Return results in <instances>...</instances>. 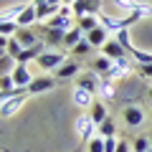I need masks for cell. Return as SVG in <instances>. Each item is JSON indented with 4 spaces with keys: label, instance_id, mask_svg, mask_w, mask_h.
<instances>
[{
    "label": "cell",
    "instance_id": "6da1fadb",
    "mask_svg": "<svg viewBox=\"0 0 152 152\" xmlns=\"http://www.w3.org/2000/svg\"><path fill=\"white\" fill-rule=\"evenodd\" d=\"M36 64H38V69H43V71H58L61 66L66 64V56L61 53L58 48H46L43 53L36 58Z\"/></svg>",
    "mask_w": 152,
    "mask_h": 152
},
{
    "label": "cell",
    "instance_id": "d4e9b609",
    "mask_svg": "<svg viewBox=\"0 0 152 152\" xmlns=\"http://www.w3.org/2000/svg\"><path fill=\"white\" fill-rule=\"evenodd\" d=\"M5 53H10L13 58H18V56L23 53V46H20V41H18L15 36H13L10 41H8V51H5Z\"/></svg>",
    "mask_w": 152,
    "mask_h": 152
},
{
    "label": "cell",
    "instance_id": "d6a6232c",
    "mask_svg": "<svg viewBox=\"0 0 152 152\" xmlns=\"http://www.w3.org/2000/svg\"><path fill=\"white\" fill-rule=\"evenodd\" d=\"M117 152H132L129 142H127V140H119V145H117Z\"/></svg>",
    "mask_w": 152,
    "mask_h": 152
},
{
    "label": "cell",
    "instance_id": "277c9868",
    "mask_svg": "<svg viewBox=\"0 0 152 152\" xmlns=\"http://www.w3.org/2000/svg\"><path fill=\"white\" fill-rule=\"evenodd\" d=\"M122 122H124L127 127H142L145 124V112H142V107L127 104V107L122 109Z\"/></svg>",
    "mask_w": 152,
    "mask_h": 152
},
{
    "label": "cell",
    "instance_id": "f546056e",
    "mask_svg": "<svg viewBox=\"0 0 152 152\" xmlns=\"http://www.w3.org/2000/svg\"><path fill=\"white\" fill-rule=\"evenodd\" d=\"M91 48H94V46L89 43L86 38H84V41L76 46V48H71V53H74V56H86V53H91Z\"/></svg>",
    "mask_w": 152,
    "mask_h": 152
},
{
    "label": "cell",
    "instance_id": "ffe728a7",
    "mask_svg": "<svg viewBox=\"0 0 152 152\" xmlns=\"http://www.w3.org/2000/svg\"><path fill=\"white\" fill-rule=\"evenodd\" d=\"M89 117H91V119L96 122V124H102V122L109 117V112H107V104H102V102H94V104H91V114H89Z\"/></svg>",
    "mask_w": 152,
    "mask_h": 152
},
{
    "label": "cell",
    "instance_id": "d590c367",
    "mask_svg": "<svg viewBox=\"0 0 152 152\" xmlns=\"http://www.w3.org/2000/svg\"><path fill=\"white\" fill-rule=\"evenodd\" d=\"M147 152H152V150H147Z\"/></svg>",
    "mask_w": 152,
    "mask_h": 152
},
{
    "label": "cell",
    "instance_id": "83f0119b",
    "mask_svg": "<svg viewBox=\"0 0 152 152\" xmlns=\"http://www.w3.org/2000/svg\"><path fill=\"white\" fill-rule=\"evenodd\" d=\"M129 56L137 61V64H152V53H145V51H140V48H132Z\"/></svg>",
    "mask_w": 152,
    "mask_h": 152
},
{
    "label": "cell",
    "instance_id": "603a6c76",
    "mask_svg": "<svg viewBox=\"0 0 152 152\" xmlns=\"http://www.w3.org/2000/svg\"><path fill=\"white\" fill-rule=\"evenodd\" d=\"M99 137H117V124H114V119L112 117H107V119L99 124V132H96Z\"/></svg>",
    "mask_w": 152,
    "mask_h": 152
},
{
    "label": "cell",
    "instance_id": "8d00e7d4",
    "mask_svg": "<svg viewBox=\"0 0 152 152\" xmlns=\"http://www.w3.org/2000/svg\"><path fill=\"white\" fill-rule=\"evenodd\" d=\"M74 152H79V150H74Z\"/></svg>",
    "mask_w": 152,
    "mask_h": 152
},
{
    "label": "cell",
    "instance_id": "2e32d148",
    "mask_svg": "<svg viewBox=\"0 0 152 152\" xmlns=\"http://www.w3.org/2000/svg\"><path fill=\"white\" fill-rule=\"evenodd\" d=\"M56 79L58 81H66V79H71V76H79V61H66L64 66H61L58 71H53Z\"/></svg>",
    "mask_w": 152,
    "mask_h": 152
},
{
    "label": "cell",
    "instance_id": "4316f807",
    "mask_svg": "<svg viewBox=\"0 0 152 152\" xmlns=\"http://www.w3.org/2000/svg\"><path fill=\"white\" fill-rule=\"evenodd\" d=\"M99 91H102V94H104L107 99H114V94H117V89L112 86V81H109V79H102V84H99Z\"/></svg>",
    "mask_w": 152,
    "mask_h": 152
},
{
    "label": "cell",
    "instance_id": "30bf717a",
    "mask_svg": "<svg viewBox=\"0 0 152 152\" xmlns=\"http://www.w3.org/2000/svg\"><path fill=\"white\" fill-rule=\"evenodd\" d=\"M109 38H112V36H109V31H107L104 26H96L94 31H89V33H86V41L94 46V48H102V46L107 43Z\"/></svg>",
    "mask_w": 152,
    "mask_h": 152
},
{
    "label": "cell",
    "instance_id": "1f68e13d",
    "mask_svg": "<svg viewBox=\"0 0 152 152\" xmlns=\"http://www.w3.org/2000/svg\"><path fill=\"white\" fill-rule=\"evenodd\" d=\"M137 74L145 79H152V64H137Z\"/></svg>",
    "mask_w": 152,
    "mask_h": 152
},
{
    "label": "cell",
    "instance_id": "8fae6325",
    "mask_svg": "<svg viewBox=\"0 0 152 152\" xmlns=\"http://www.w3.org/2000/svg\"><path fill=\"white\" fill-rule=\"evenodd\" d=\"M26 99H28L26 94H20V96H13V99H8V102H3L0 104V114H3V117H13V114L26 104Z\"/></svg>",
    "mask_w": 152,
    "mask_h": 152
},
{
    "label": "cell",
    "instance_id": "ac0fdd59",
    "mask_svg": "<svg viewBox=\"0 0 152 152\" xmlns=\"http://www.w3.org/2000/svg\"><path fill=\"white\" fill-rule=\"evenodd\" d=\"M76 26L81 28L84 33H89L96 26H102V23H99V15H81V18H76Z\"/></svg>",
    "mask_w": 152,
    "mask_h": 152
},
{
    "label": "cell",
    "instance_id": "d6986e66",
    "mask_svg": "<svg viewBox=\"0 0 152 152\" xmlns=\"http://www.w3.org/2000/svg\"><path fill=\"white\" fill-rule=\"evenodd\" d=\"M112 64H114V61L107 58V56H96V58H94V64H91V71H96L99 76H104V74H109Z\"/></svg>",
    "mask_w": 152,
    "mask_h": 152
},
{
    "label": "cell",
    "instance_id": "4fadbf2b",
    "mask_svg": "<svg viewBox=\"0 0 152 152\" xmlns=\"http://www.w3.org/2000/svg\"><path fill=\"white\" fill-rule=\"evenodd\" d=\"M15 38L20 41V46H23V48H31V46L41 43V33H36L33 28H20Z\"/></svg>",
    "mask_w": 152,
    "mask_h": 152
},
{
    "label": "cell",
    "instance_id": "9c48e42d",
    "mask_svg": "<svg viewBox=\"0 0 152 152\" xmlns=\"http://www.w3.org/2000/svg\"><path fill=\"white\" fill-rule=\"evenodd\" d=\"M99 84H102V76H99L96 71H86V74L76 76V84H74V86H79V89H86V91L96 94V91H99Z\"/></svg>",
    "mask_w": 152,
    "mask_h": 152
},
{
    "label": "cell",
    "instance_id": "7402d4cb",
    "mask_svg": "<svg viewBox=\"0 0 152 152\" xmlns=\"http://www.w3.org/2000/svg\"><path fill=\"white\" fill-rule=\"evenodd\" d=\"M18 31H20L18 20H0V36L13 38V36H18Z\"/></svg>",
    "mask_w": 152,
    "mask_h": 152
},
{
    "label": "cell",
    "instance_id": "9a60e30c",
    "mask_svg": "<svg viewBox=\"0 0 152 152\" xmlns=\"http://www.w3.org/2000/svg\"><path fill=\"white\" fill-rule=\"evenodd\" d=\"M84 38H86V33H84V31H81V28H79V26H74V28H71V31H66L64 46H66V48H76V46L81 43Z\"/></svg>",
    "mask_w": 152,
    "mask_h": 152
},
{
    "label": "cell",
    "instance_id": "8992f818",
    "mask_svg": "<svg viewBox=\"0 0 152 152\" xmlns=\"http://www.w3.org/2000/svg\"><path fill=\"white\" fill-rule=\"evenodd\" d=\"M127 53H129V51H127L124 46L117 41V38H109L107 43L102 46V56H107V58H112V61H122V58H127Z\"/></svg>",
    "mask_w": 152,
    "mask_h": 152
},
{
    "label": "cell",
    "instance_id": "7a4b0ae2",
    "mask_svg": "<svg viewBox=\"0 0 152 152\" xmlns=\"http://www.w3.org/2000/svg\"><path fill=\"white\" fill-rule=\"evenodd\" d=\"M71 10L76 18L81 15H102V0H74Z\"/></svg>",
    "mask_w": 152,
    "mask_h": 152
},
{
    "label": "cell",
    "instance_id": "7c38bea8",
    "mask_svg": "<svg viewBox=\"0 0 152 152\" xmlns=\"http://www.w3.org/2000/svg\"><path fill=\"white\" fill-rule=\"evenodd\" d=\"M71 96H74V104H76V107H81V109H91V104L96 102L91 91L79 89V86H74V94H71Z\"/></svg>",
    "mask_w": 152,
    "mask_h": 152
},
{
    "label": "cell",
    "instance_id": "e575fe53",
    "mask_svg": "<svg viewBox=\"0 0 152 152\" xmlns=\"http://www.w3.org/2000/svg\"><path fill=\"white\" fill-rule=\"evenodd\" d=\"M150 142H152V134H150Z\"/></svg>",
    "mask_w": 152,
    "mask_h": 152
},
{
    "label": "cell",
    "instance_id": "f1b7e54d",
    "mask_svg": "<svg viewBox=\"0 0 152 152\" xmlns=\"http://www.w3.org/2000/svg\"><path fill=\"white\" fill-rule=\"evenodd\" d=\"M114 38H117V41H119V43L132 53V48H134V46H132V41H129V33H127V28H124V31H119V33H114Z\"/></svg>",
    "mask_w": 152,
    "mask_h": 152
},
{
    "label": "cell",
    "instance_id": "3957f363",
    "mask_svg": "<svg viewBox=\"0 0 152 152\" xmlns=\"http://www.w3.org/2000/svg\"><path fill=\"white\" fill-rule=\"evenodd\" d=\"M64 38H66V31H61V28H41V41L46 43V48H58V46H64Z\"/></svg>",
    "mask_w": 152,
    "mask_h": 152
},
{
    "label": "cell",
    "instance_id": "4dcf8cb0",
    "mask_svg": "<svg viewBox=\"0 0 152 152\" xmlns=\"http://www.w3.org/2000/svg\"><path fill=\"white\" fill-rule=\"evenodd\" d=\"M117 145H119L117 137H104V152H117Z\"/></svg>",
    "mask_w": 152,
    "mask_h": 152
},
{
    "label": "cell",
    "instance_id": "836d02e7",
    "mask_svg": "<svg viewBox=\"0 0 152 152\" xmlns=\"http://www.w3.org/2000/svg\"><path fill=\"white\" fill-rule=\"evenodd\" d=\"M147 96H150V102H152V86H150V89H147Z\"/></svg>",
    "mask_w": 152,
    "mask_h": 152
},
{
    "label": "cell",
    "instance_id": "5b68a950",
    "mask_svg": "<svg viewBox=\"0 0 152 152\" xmlns=\"http://www.w3.org/2000/svg\"><path fill=\"white\" fill-rule=\"evenodd\" d=\"M76 132H79V137H81V142H89L91 137H96V132H99V124L91 119V117H79L76 119Z\"/></svg>",
    "mask_w": 152,
    "mask_h": 152
},
{
    "label": "cell",
    "instance_id": "cb8c5ba5",
    "mask_svg": "<svg viewBox=\"0 0 152 152\" xmlns=\"http://www.w3.org/2000/svg\"><path fill=\"white\" fill-rule=\"evenodd\" d=\"M26 8H28V3H18V5L5 8V10H3V20H18V15H20Z\"/></svg>",
    "mask_w": 152,
    "mask_h": 152
},
{
    "label": "cell",
    "instance_id": "52a82bcc",
    "mask_svg": "<svg viewBox=\"0 0 152 152\" xmlns=\"http://www.w3.org/2000/svg\"><path fill=\"white\" fill-rule=\"evenodd\" d=\"M13 81H15V86L18 89H26L28 91V86H31V81H33V74H31V64H18L15 69H13Z\"/></svg>",
    "mask_w": 152,
    "mask_h": 152
},
{
    "label": "cell",
    "instance_id": "44dd1931",
    "mask_svg": "<svg viewBox=\"0 0 152 152\" xmlns=\"http://www.w3.org/2000/svg\"><path fill=\"white\" fill-rule=\"evenodd\" d=\"M152 150V142H150V134H137L132 140V152H147Z\"/></svg>",
    "mask_w": 152,
    "mask_h": 152
},
{
    "label": "cell",
    "instance_id": "e0dca14e",
    "mask_svg": "<svg viewBox=\"0 0 152 152\" xmlns=\"http://www.w3.org/2000/svg\"><path fill=\"white\" fill-rule=\"evenodd\" d=\"M15 66H18V61L10 53H0V76H10Z\"/></svg>",
    "mask_w": 152,
    "mask_h": 152
},
{
    "label": "cell",
    "instance_id": "5bb4252c",
    "mask_svg": "<svg viewBox=\"0 0 152 152\" xmlns=\"http://www.w3.org/2000/svg\"><path fill=\"white\" fill-rule=\"evenodd\" d=\"M36 20H38V8L33 5V3H28V8L18 15V26H20V28H31Z\"/></svg>",
    "mask_w": 152,
    "mask_h": 152
},
{
    "label": "cell",
    "instance_id": "484cf974",
    "mask_svg": "<svg viewBox=\"0 0 152 152\" xmlns=\"http://www.w3.org/2000/svg\"><path fill=\"white\" fill-rule=\"evenodd\" d=\"M86 150L89 152H104V137H91V140L86 142Z\"/></svg>",
    "mask_w": 152,
    "mask_h": 152
},
{
    "label": "cell",
    "instance_id": "ba28073f",
    "mask_svg": "<svg viewBox=\"0 0 152 152\" xmlns=\"http://www.w3.org/2000/svg\"><path fill=\"white\" fill-rule=\"evenodd\" d=\"M56 84H58V79H56V76H33L31 86H28V94L51 91V89H56Z\"/></svg>",
    "mask_w": 152,
    "mask_h": 152
}]
</instances>
